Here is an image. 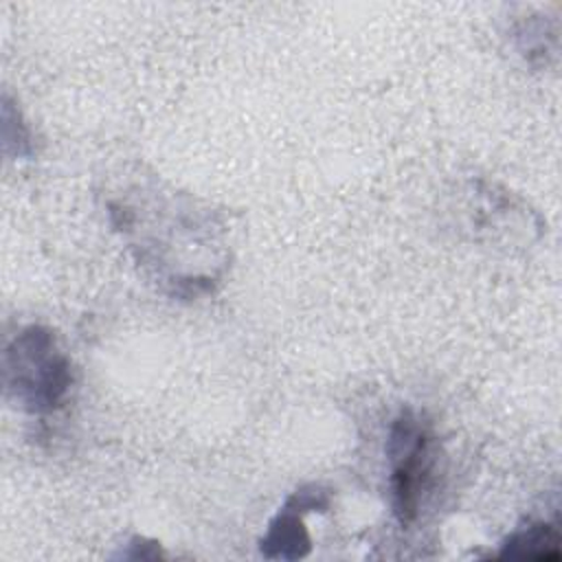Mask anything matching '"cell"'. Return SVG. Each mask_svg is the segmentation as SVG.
Wrapping results in <instances>:
<instances>
[{
  "label": "cell",
  "mask_w": 562,
  "mask_h": 562,
  "mask_svg": "<svg viewBox=\"0 0 562 562\" xmlns=\"http://www.w3.org/2000/svg\"><path fill=\"white\" fill-rule=\"evenodd\" d=\"M560 531L544 520L527 522L514 529L501 544V560H560Z\"/></svg>",
  "instance_id": "277c9868"
},
{
  "label": "cell",
  "mask_w": 562,
  "mask_h": 562,
  "mask_svg": "<svg viewBox=\"0 0 562 562\" xmlns=\"http://www.w3.org/2000/svg\"><path fill=\"white\" fill-rule=\"evenodd\" d=\"M384 454L391 468V505L397 522L411 527L422 509L435 472V437L430 424L413 408L391 422Z\"/></svg>",
  "instance_id": "7a4b0ae2"
},
{
  "label": "cell",
  "mask_w": 562,
  "mask_h": 562,
  "mask_svg": "<svg viewBox=\"0 0 562 562\" xmlns=\"http://www.w3.org/2000/svg\"><path fill=\"white\" fill-rule=\"evenodd\" d=\"M4 386L31 415H50L66 404L72 364L48 327L29 325L7 345Z\"/></svg>",
  "instance_id": "6da1fadb"
},
{
  "label": "cell",
  "mask_w": 562,
  "mask_h": 562,
  "mask_svg": "<svg viewBox=\"0 0 562 562\" xmlns=\"http://www.w3.org/2000/svg\"><path fill=\"white\" fill-rule=\"evenodd\" d=\"M329 492L318 485H303L292 492L277 516L270 520L266 536L259 542L261 555L270 560H299L312 549V538L303 522L307 512H325Z\"/></svg>",
  "instance_id": "3957f363"
},
{
  "label": "cell",
  "mask_w": 562,
  "mask_h": 562,
  "mask_svg": "<svg viewBox=\"0 0 562 562\" xmlns=\"http://www.w3.org/2000/svg\"><path fill=\"white\" fill-rule=\"evenodd\" d=\"M516 42L518 50L525 57L533 55H547L551 42H555V33L547 29V22L542 18H527L518 29H516Z\"/></svg>",
  "instance_id": "5b68a950"
}]
</instances>
